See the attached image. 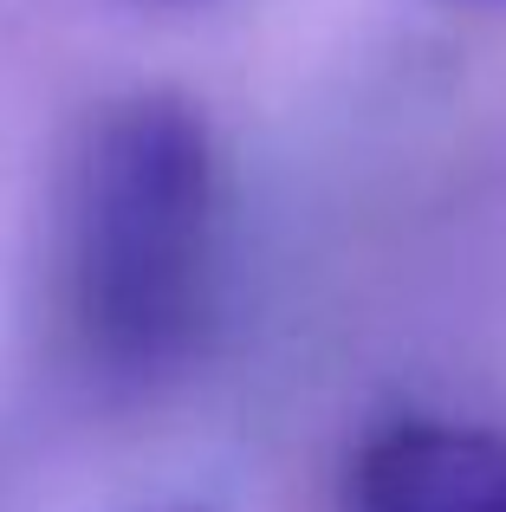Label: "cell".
Instances as JSON below:
<instances>
[{
	"label": "cell",
	"mask_w": 506,
	"mask_h": 512,
	"mask_svg": "<svg viewBox=\"0 0 506 512\" xmlns=\"http://www.w3.org/2000/svg\"><path fill=\"white\" fill-rule=\"evenodd\" d=\"M228 182L182 91L85 117L52 201V338L91 396L137 402L195 370L221 318Z\"/></svg>",
	"instance_id": "1"
},
{
	"label": "cell",
	"mask_w": 506,
	"mask_h": 512,
	"mask_svg": "<svg viewBox=\"0 0 506 512\" xmlns=\"http://www.w3.org/2000/svg\"><path fill=\"white\" fill-rule=\"evenodd\" d=\"M189 512H195V506H189Z\"/></svg>",
	"instance_id": "4"
},
{
	"label": "cell",
	"mask_w": 506,
	"mask_h": 512,
	"mask_svg": "<svg viewBox=\"0 0 506 512\" xmlns=\"http://www.w3.org/2000/svg\"><path fill=\"white\" fill-rule=\"evenodd\" d=\"M468 7H500L506 13V0H468Z\"/></svg>",
	"instance_id": "3"
},
{
	"label": "cell",
	"mask_w": 506,
	"mask_h": 512,
	"mask_svg": "<svg viewBox=\"0 0 506 512\" xmlns=\"http://www.w3.org/2000/svg\"><path fill=\"white\" fill-rule=\"evenodd\" d=\"M351 512H506V428L403 415L351 467Z\"/></svg>",
	"instance_id": "2"
}]
</instances>
